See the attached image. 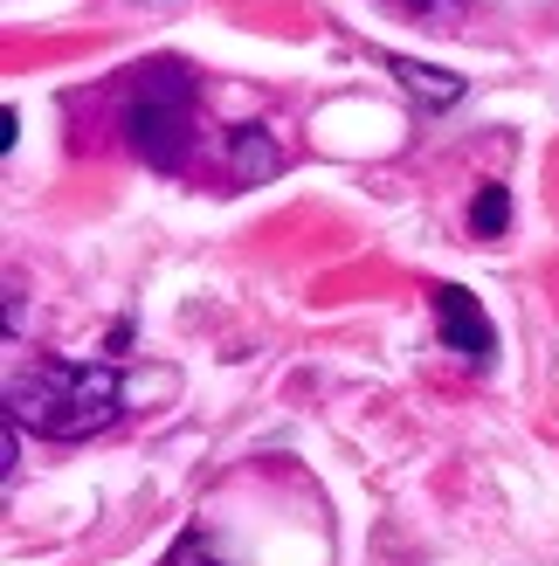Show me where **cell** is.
<instances>
[{
    "instance_id": "cell-7",
    "label": "cell",
    "mask_w": 559,
    "mask_h": 566,
    "mask_svg": "<svg viewBox=\"0 0 559 566\" xmlns=\"http://www.w3.org/2000/svg\"><path fill=\"white\" fill-rule=\"evenodd\" d=\"M166 566H221V559H214V553H208L201 539H180V546H173V559H166Z\"/></svg>"
},
{
    "instance_id": "cell-1",
    "label": "cell",
    "mask_w": 559,
    "mask_h": 566,
    "mask_svg": "<svg viewBox=\"0 0 559 566\" xmlns=\"http://www.w3.org/2000/svg\"><path fill=\"white\" fill-rule=\"evenodd\" d=\"M118 415V366H91V359H35L14 366L8 380V421L35 429L49 442H76L97 436L104 421Z\"/></svg>"
},
{
    "instance_id": "cell-8",
    "label": "cell",
    "mask_w": 559,
    "mask_h": 566,
    "mask_svg": "<svg viewBox=\"0 0 559 566\" xmlns=\"http://www.w3.org/2000/svg\"><path fill=\"white\" fill-rule=\"evenodd\" d=\"M401 14H435V8H450V0H394Z\"/></svg>"
},
{
    "instance_id": "cell-4",
    "label": "cell",
    "mask_w": 559,
    "mask_h": 566,
    "mask_svg": "<svg viewBox=\"0 0 559 566\" xmlns=\"http://www.w3.org/2000/svg\"><path fill=\"white\" fill-rule=\"evenodd\" d=\"M387 70H394L414 97H429V104H456V97H463V76L429 70V63H414V55H387Z\"/></svg>"
},
{
    "instance_id": "cell-2",
    "label": "cell",
    "mask_w": 559,
    "mask_h": 566,
    "mask_svg": "<svg viewBox=\"0 0 559 566\" xmlns=\"http://www.w3.org/2000/svg\"><path fill=\"white\" fill-rule=\"evenodd\" d=\"M125 132H131V146L146 153L152 166H180V146H187V132H193V83H187L173 63L138 70Z\"/></svg>"
},
{
    "instance_id": "cell-3",
    "label": "cell",
    "mask_w": 559,
    "mask_h": 566,
    "mask_svg": "<svg viewBox=\"0 0 559 566\" xmlns=\"http://www.w3.org/2000/svg\"><path fill=\"white\" fill-rule=\"evenodd\" d=\"M435 318H442V338L463 353V359H491L497 353V332H491V318H484V304L463 291V283H435Z\"/></svg>"
},
{
    "instance_id": "cell-5",
    "label": "cell",
    "mask_w": 559,
    "mask_h": 566,
    "mask_svg": "<svg viewBox=\"0 0 559 566\" xmlns=\"http://www.w3.org/2000/svg\"><path fill=\"white\" fill-rule=\"evenodd\" d=\"M276 166H284V159H276V146H270V138L263 132H235V174L242 180H263V174H276Z\"/></svg>"
},
{
    "instance_id": "cell-6",
    "label": "cell",
    "mask_w": 559,
    "mask_h": 566,
    "mask_svg": "<svg viewBox=\"0 0 559 566\" xmlns=\"http://www.w3.org/2000/svg\"><path fill=\"white\" fill-rule=\"evenodd\" d=\"M470 221H477V235H505V229H511V193H505V187H477V208H470Z\"/></svg>"
}]
</instances>
